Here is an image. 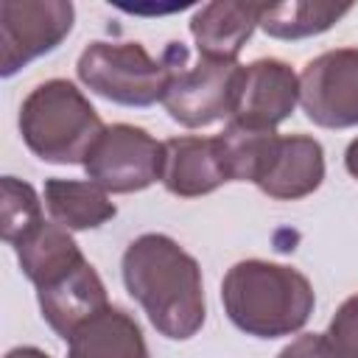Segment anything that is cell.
Returning a JSON list of instances; mask_svg holds the SVG:
<instances>
[{
    "label": "cell",
    "instance_id": "obj_1",
    "mask_svg": "<svg viewBox=\"0 0 358 358\" xmlns=\"http://www.w3.org/2000/svg\"><path fill=\"white\" fill-rule=\"evenodd\" d=\"M123 282L165 338L185 341L201 330L207 316L201 268L173 238L159 232L134 238L123 252Z\"/></svg>",
    "mask_w": 358,
    "mask_h": 358
},
{
    "label": "cell",
    "instance_id": "obj_2",
    "mask_svg": "<svg viewBox=\"0 0 358 358\" xmlns=\"http://www.w3.org/2000/svg\"><path fill=\"white\" fill-rule=\"evenodd\" d=\"M229 322L257 338H280L305 327L316 296L305 274L268 260H241L221 282Z\"/></svg>",
    "mask_w": 358,
    "mask_h": 358
},
{
    "label": "cell",
    "instance_id": "obj_3",
    "mask_svg": "<svg viewBox=\"0 0 358 358\" xmlns=\"http://www.w3.org/2000/svg\"><path fill=\"white\" fill-rule=\"evenodd\" d=\"M103 129L106 126L92 103L64 78H50L34 87L20 106V134L45 162L84 165Z\"/></svg>",
    "mask_w": 358,
    "mask_h": 358
},
{
    "label": "cell",
    "instance_id": "obj_4",
    "mask_svg": "<svg viewBox=\"0 0 358 358\" xmlns=\"http://www.w3.org/2000/svg\"><path fill=\"white\" fill-rule=\"evenodd\" d=\"M76 73L95 95L123 106H151L162 101L171 81V59L148 56L137 42H90Z\"/></svg>",
    "mask_w": 358,
    "mask_h": 358
},
{
    "label": "cell",
    "instance_id": "obj_5",
    "mask_svg": "<svg viewBox=\"0 0 358 358\" xmlns=\"http://www.w3.org/2000/svg\"><path fill=\"white\" fill-rule=\"evenodd\" d=\"M165 56L171 59V81L162 106L176 123L201 129L232 115L243 64L210 56H199L196 64H187V48L182 42H171Z\"/></svg>",
    "mask_w": 358,
    "mask_h": 358
},
{
    "label": "cell",
    "instance_id": "obj_6",
    "mask_svg": "<svg viewBox=\"0 0 358 358\" xmlns=\"http://www.w3.org/2000/svg\"><path fill=\"white\" fill-rule=\"evenodd\" d=\"M162 157L165 145L145 129L112 123L90 148L84 171L106 193H137L162 176Z\"/></svg>",
    "mask_w": 358,
    "mask_h": 358
},
{
    "label": "cell",
    "instance_id": "obj_7",
    "mask_svg": "<svg viewBox=\"0 0 358 358\" xmlns=\"http://www.w3.org/2000/svg\"><path fill=\"white\" fill-rule=\"evenodd\" d=\"M76 8L64 0L0 3V73L14 76L28 62L50 53L73 28Z\"/></svg>",
    "mask_w": 358,
    "mask_h": 358
},
{
    "label": "cell",
    "instance_id": "obj_8",
    "mask_svg": "<svg viewBox=\"0 0 358 358\" xmlns=\"http://www.w3.org/2000/svg\"><path fill=\"white\" fill-rule=\"evenodd\" d=\"M299 103L322 129L358 126V48H336L310 59L299 76Z\"/></svg>",
    "mask_w": 358,
    "mask_h": 358
},
{
    "label": "cell",
    "instance_id": "obj_9",
    "mask_svg": "<svg viewBox=\"0 0 358 358\" xmlns=\"http://www.w3.org/2000/svg\"><path fill=\"white\" fill-rule=\"evenodd\" d=\"M296 101L299 76L280 59H257L241 70L229 120L255 129H274L294 112Z\"/></svg>",
    "mask_w": 358,
    "mask_h": 358
},
{
    "label": "cell",
    "instance_id": "obj_10",
    "mask_svg": "<svg viewBox=\"0 0 358 358\" xmlns=\"http://www.w3.org/2000/svg\"><path fill=\"white\" fill-rule=\"evenodd\" d=\"M36 299H39L42 319L64 341L76 333V327H81L95 313H101L103 308H109L106 288H103L98 271L87 260L78 263L64 277H59L56 282L36 288Z\"/></svg>",
    "mask_w": 358,
    "mask_h": 358
},
{
    "label": "cell",
    "instance_id": "obj_11",
    "mask_svg": "<svg viewBox=\"0 0 358 358\" xmlns=\"http://www.w3.org/2000/svg\"><path fill=\"white\" fill-rule=\"evenodd\" d=\"M162 145L165 157L159 182L168 193L196 199L229 182L215 137H171Z\"/></svg>",
    "mask_w": 358,
    "mask_h": 358
},
{
    "label": "cell",
    "instance_id": "obj_12",
    "mask_svg": "<svg viewBox=\"0 0 358 358\" xmlns=\"http://www.w3.org/2000/svg\"><path fill=\"white\" fill-rule=\"evenodd\" d=\"M324 179V151L319 140L308 134H288L280 137L277 154L266 176L257 187L280 201H294L310 196Z\"/></svg>",
    "mask_w": 358,
    "mask_h": 358
},
{
    "label": "cell",
    "instance_id": "obj_13",
    "mask_svg": "<svg viewBox=\"0 0 358 358\" xmlns=\"http://www.w3.org/2000/svg\"><path fill=\"white\" fill-rule=\"evenodd\" d=\"M263 3H207L190 20V34L201 56L238 62L241 48L260 25Z\"/></svg>",
    "mask_w": 358,
    "mask_h": 358
},
{
    "label": "cell",
    "instance_id": "obj_14",
    "mask_svg": "<svg viewBox=\"0 0 358 358\" xmlns=\"http://www.w3.org/2000/svg\"><path fill=\"white\" fill-rule=\"evenodd\" d=\"M67 344V358H148L140 324L115 305L76 327Z\"/></svg>",
    "mask_w": 358,
    "mask_h": 358
},
{
    "label": "cell",
    "instance_id": "obj_15",
    "mask_svg": "<svg viewBox=\"0 0 358 358\" xmlns=\"http://www.w3.org/2000/svg\"><path fill=\"white\" fill-rule=\"evenodd\" d=\"M14 252L22 274L36 288L56 282L78 263H84V255L78 243L70 238V232L56 221H45V218L14 243Z\"/></svg>",
    "mask_w": 358,
    "mask_h": 358
},
{
    "label": "cell",
    "instance_id": "obj_16",
    "mask_svg": "<svg viewBox=\"0 0 358 358\" xmlns=\"http://www.w3.org/2000/svg\"><path fill=\"white\" fill-rule=\"evenodd\" d=\"M45 207L50 218L70 229H95L115 218V204L109 201L106 190L95 182L78 179H48L45 182Z\"/></svg>",
    "mask_w": 358,
    "mask_h": 358
},
{
    "label": "cell",
    "instance_id": "obj_17",
    "mask_svg": "<svg viewBox=\"0 0 358 358\" xmlns=\"http://www.w3.org/2000/svg\"><path fill=\"white\" fill-rule=\"evenodd\" d=\"M229 182H260L274 162L280 134L274 129H255L229 120L215 137Z\"/></svg>",
    "mask_w": 358,
    "mask_h": 358
},
{
    "label": "cell",
    "instance_id": "obj_18",
    "mask_svg": "<svg viewBox=\"0 0 358 358\" xmlns=\"http://www.w3.org/2000/svg\"><path fill=\"white\" fill-rule=\"evenodd\" d=\"M350 11L352 3H313V0L271 3L260 8V28L274 39H305L324 34Z\"/></svg>",
    "mask_w": 358,
    "mask_h": 358
},
{
    "label": "cell",
    "instance_id": "obj_19",
    "mask_svg": "<svg viewBox=\"0 0 358 358\" xmlns=\"http://www.w3.org/2000/svg\"><path fill=\"white\" fill-rule=\"evenodd\" d=\"M0 190V235L8 246H14L28 229H34L45 218L42 201L28 182L14 176H3Z\"/></svg>",
    "mask_w": 358,
    "mask_h": 358
},
{
    "label": "cell",
    "instance_id": "obj_20",
    "mask_svg": "<svg viewBox=\"0 0 358 358\" xmlns=\"http://www.w3.org/2000/svg\"><path fill=\"white\" fill-rule=\"evenodd\" d=\"M327 338L344 358H358V294L341 302V308L330 319Z\"/></svg>",
    "mask_w": 358,
    "mask_h": 358
},
{
    "label": "cell",
    "instance_id": "obj_21",
    "mask_svg": "<svg viewBox=\"0 0 358 358\" xmlns=\"http://www.w3.org/2000/svg\"><path fill=\"white\" fill-rule=\"evenodd\" d=\"M277 358H344V355L333 347L327 333H308L291 341Z\"/></svg>",
    "mask_w": 358,
    "mask_h": 358
},
{
    "label": "cell",
    "instance_id": "obj_22",
    "mask_svg": "<svg viewBox=\"0 0 358 358\" xmlns=\"http://www.w3.org/2000/svg\"><path fill=\"white\" fill-rule=\"evenodd\" d=\"M344 165H347V171H350V176H355L358 179V137L347 145V154H344Z\"/></svg>",
    "mask_w": 358,
    "mask_h": 358
},
{
    "label": "cell",
    "instance_id": "obj_23",
    "mask_svg": "<svg viewBox=\"0 0 358 358\" xmlns=\"http://www.w3.org/2000/svg\"><path fill=\"white\" fill-rule=\"evenodd\" d=\"M6 358H50V355L36 350V347H14V350L6 352Z\"/></svg>",
    "mask_w": 358,
    "mask_h": 358
}]
</instances>
